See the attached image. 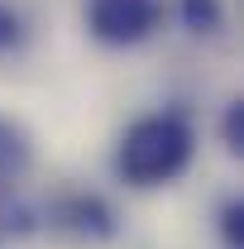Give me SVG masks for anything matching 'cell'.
<instances>
[{"label":"cell","mask_w":244,"mask_h":249,"mask_svg":"<svg viewBox=\"0 0 244 249\" xmlns=\"http://www.w3.org/2000/svg\"><path fill=\"white\" fill-rule=\"evenodd\" d=\"M192 163V129L177 115H144L124 129L115 168L134 187H163Z\"/></svg>","instance_id":"cell-1"},{"label":"cell","mask_w":244,"mask_h":249,"mask_svg":"<svg viewBox=\"0 0 244 249\" xmlns=\"http://www.w3.org/2000/svg\"><path fill=\"white\" fill-rule=\"evenodd\" d=\"M158 24V0H87V29L101 43L129 48Z\"/></svg>","instance_id":"cell-2"},{"label":"cell","mask_w":244,"mask_h":249,"mask_svg":"<svg viewBox=\"0 0 244 249\" xmlns=\"http://www.w3.org/2000/svg\"><path fill=\"white\" fill-rule=\"evenodd\" d=\"M24 163H29V144H24V134H19L15 124L0 120V182H10L15 173H24Z\"/></svg>","instance_id":"cell-3"},{"label":"cell","mask_w":244,"mask_h":249,"mask_svg":"<svg viewBox=\"0 0 244 249\" xmlns=\"http://www.w3.org/2000/svg\"><path fill=\"white\" fill-rule=\"evenodd\" d=\"M19 38H24V19L10 5H0V48H15Z\"/></svg>","instance_id":"cell-4"},{"label":"cell","mask_w":244,"mask_h":249,"mask_svg":"<svg viewBox=\"0 0 244 249\" xmlns=\"http://www.w3.org/2000/svg\"><path fill=\"white\" fill-rule=\"evenodd\" d=\"M187 19H192V29H206L215 19V0H187Z\"/></svg>","instance_id":"cell-5"}]
</instances>
